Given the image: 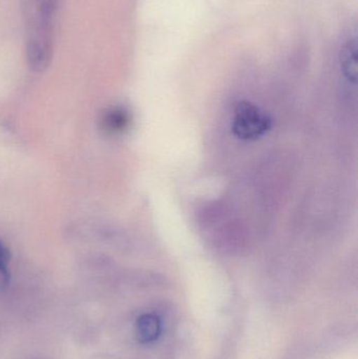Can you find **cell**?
I'll return each mask as SVG.
<instances>
[{"instance_id":"cell-2","label":"cell","mask_w":358,"mask_h":359,"mask_svg":"<svg viewBox=\"0 0 358 359\" xmlns=\"http://www.w3.org/2000/svg\"><path fill=\"white\" fill-rule=\"evenodd\" d=\"M271 128V119L264 111L250 102H240L233 111L231 130L241 140L262 138Z\"/></svg>"},{"instance_id":"cell-6","label":"cell","mask_w":358,"mask_h":359,"mask_svg":"<svg viewBox=\"0 0 358 359\" xmlns=\"http://www.w3.org/2000/svg\"><path fill=\"white\" fill-rule=\"evenodd\" d=\"M11 261V251L8 247L0 241V268H8Z\"/></svg>"},{"instance_id":"cell-5","label":"cell","mask_w":358,"mask_h":359,"mask_svg":"<svg viewBox=\"0 0 358 359\" xmlns=\"http://www.w3.org/2000/svg\"><path fill=\"white\" fill-rule=\"evenodd\" d=\"M340 65L345 77L355 83L357 79V40H350L343 48L340 53Z\"/></svg>"},{"instance_id":"cell-3","label":"cell","mask_w":358,"mask_h":359,"mask_svg":"<svg viewBox=\"0 0 358 359\" xmlns=\"http://www.w3.org/2000/svg\"><path fill=\"white\" fill-rule=\"evenodd\" d=\"M130 111L126 107L120 105L105 109L100 118L101 130L111 136L123 134L130 128Z\"/></svg>"},{"instance_id":"cell-7","label":"cell","mask_w":358,"mask_h":359,"mask_svg":"<svg viewBox=\"0 0 358 359\" xmlns=\"http://www.w3.org/2000/svg\"><path fill=\"white\" fill-rule=\"evenodd\" d=\"M10 282L8 268H0V291L4 290Z\"/></svg>"},{"instance_id":"cell-4","label":"cell","mask_w":358,"mask_h":359,"mask_svg":"<svg viewBox=\"0 0 358 359\" xmlns=\"http://www.w3.org/2000/svg\"><path fill=\"white\" fill-rule=\"evenodd\" d=\"M161 320L155 314H143L136 322V337L142 344L157 341L161 334Z\"/></svg>"},{"instance_id":"cell-1","label":"cell","mask_w":358,"mask_h":359,"mask_svg":"<svg viewBox=\"0 0 358 359\" xmlns=\"http://www.w3.org/2000/svg\"><path fill=\"white\" fill-rule=\"evenodd\" d=\"M61 0H23L25 56L29 69L42 73L53 58Z\"/></svg>"}]
</instances>
